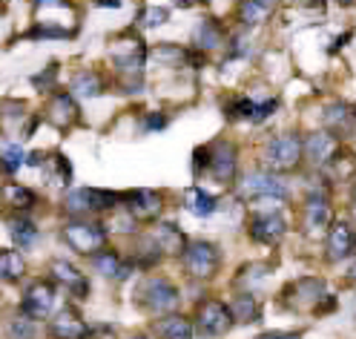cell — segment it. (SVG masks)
Returning <instances> with one entry per match:
<instances>
[{"label":"cell","mask_w":356,"mask_h":339,"mask_svg":"<svg viewBox=\"0 0 356 339\" xmlns=\"http://www.w3.org/2000/svg\"><path fill=\"white\" fill-rule=\"evenodd\" d=\"M210 147V164L207 173L216 178L218 184H233L238 173V147L230 141H216Z\"/></svg>","instance_id":"obj_14"},{"label":"cell","mask_w":356,"mask_h":339,"mask_svg":"<svg viewBox=\"0 0 356 339\" xmlns=\"http://www.w3.org/2000/svg\"><path fill=\"white\" fill-rule=\"evenodd\" d=\"M49 274H52V285H63L66 290H70V297H75L78 302L89 297V279L81 274V270H78L72 262L52 259Z\"/></svg>","instance_id":"obj_19"},{"label":"cell","mask_w":356,"mask_h":339,"mask_svg":"<svg viewBox=\"0 0 356 339\" xmlns=\"http://www.w3.org/2000/svg\"><path fill=\"white\" fill-rule=\"evenodd\" d=\"M43 173L49 175V182L63 187V190H70L72 184V164H70V158L60 155V152H47L43 155Z\"/></svg>","instance_id":"obj_30"},{"label":"cell","mask_w":356,"mask_h":339,"mask_svg":"<svg viewBox=\"0 0 356 339\" xmlns=\"http://www.w3.org/2000/svg\"><path fill=\"white\" fill-rule=\"evenodd\" d=\"M299 336H302V331H267L256 339H299Z\"/></svg>","instance_id":"obj_42"},{"label":"cell","mask_w":356,"mask_h":339,"mask_svg":"<svg viewBox=\"0 0 356 339\" xmlns=\"http://www.w3.org/2000/svg\"><path fill=\"white\" fill-rule=\"evenodd\" d=\"M115 207H121V193H115V190L81 187V190H66V196H63V210L72 219H92V216L109 213Z\"/></svg>","instance_id":"obj_2"},{"label":"cell","mask_w":356,"mask_h":339,"mask_svg":"<svg viewBox=\"0 0 356 339\" xmlns=\"http://www.w3.org/2000/svg\"><path fill=\"white\" fill-rule=\"evenodd\" d=\"M167 20H170V9H167V6H144V9L138 12L136 24H138L141 29H155V26H164Z\"/></svg>","instance_id":"obj_35"},{"label":"cell","mask_w":356,"mask_h":339,"mask_svg":"<svg viewBox=\"0 0 356 339\" xmlns=\"http://www.w3.org/2000/svg\"><path fill=\"white\" fill-rule=\"evenodd\" d=\"M207 164H210V147H195L193 152V175H204L207 173Z\"/></svg>","instance_id":"obj_40"},{"label":"cell","mask_w":356,"mask_h":339,"mask_svg":"<svg viewBox=\"0 0 356 339\" xmlns=\"http://www.w3.org/2000/svg\"><path fill=\"white\" fill-rule=\"evenodd\" d=\"M155 242V247L161 251V256H181L187 247V236L181 233V228L172 221H161L155 224V233L149 236Z\"/></svg>","instance_id":"obj_23"},{"label":"cell","mask_w":356,"mask_h":339,"mask_svg":"<svg viewBox=\"0 0 356 339\" xmlns=\"http://www.w3.org/2000/svg\"><path fill=\"white\" fill-rule=\"evenodd\" d=\"M233 328V316L227 310V305L221 299H204L195 310V322L193 331H198L204 339H218Z\"/></svg>","instance_id":"obj_10"},{"label":"cell","mask_w":356,"mask_h":339,"mask_svg":"<svg viewBox=\"0 0 356 339\" xmlns=\"http://www.w3.org/2000/svg\"><path fill=\"white\" fill-rule=\"evenodd\" d=\"M184 267L193 279H213L221 267V251L216 242H207V239H195V242H187L184 247Z\"/></svg>","instance_id":"obj_6"},{"label":"cell","mask_w":356,"mask_h":339,"mask_svg":"<svg viewBox=\"0 0 356 339\" xmlns=\"http://www.w3.org/2000/svg\"><path fill=\"white\" fill-rule=\"evenodd\" d=\"M339 3H342V6H353V0H339Z\"/></svg>","instance_id":"obj_45"},{"label":"cell","mask_w":356,"mask_h":339,"mask_svg":"<svg viewBox=\"0 0 356 339\" xmlns=\"http://www.w3.org/2000/svg\"><path fill=\"white\" fill-rule=\"evenodd\" d=\"M47 121L52 127H58V129H72L81 121L78 98H72L70 93H60V89H55L49 104H47Z\"/></svg>","instance_id":"obj_18"},{"label":"cell","mask_w":356,"mask_h":339,"mask_svg":"<svg viewBox=\"0 0 356 339\" xmlns=\"http://www.w3.org/2000/svg\"><path fill=\"white\" fill-rule=\"evenodd\" d=\"M55 285L47 279H35L26 285L24 297H20V316H26L32 322L40 320H49L52 310H55Z\"/></svg>","instance_id":"obj_8"},{"label":"cell","mask_w":356,"mask_h":339,"mask_svg":"<svg viewBox=\"0 0 356 339\" xmlns=\"http://www.w3.org/2000/svg\"><path fill=\"white\" fill-rule=\"evenodd\" d=\"M227 118L233 121H253L261 124L264 118H270L279 109V98H267V101H253L248 95H236L233 101H227Z\"/></svg>","instance_id":"obj_17"},{"label":"cell","mask_w":356,"mask_h":339,"mask_svg":"<svg viewBox=\"0 0 356 339\" xmlns=\"http://www.w3.org/2000/svg\"><path fill=\"white\" fill-rule=\"evenodd\" d=\"M353 247H356L353 224L345 221V219L330 221V228H327V262H345V259H350Z\"/></svg>","instance_id":"obj_20"},{"label":"cell","mask_w":356,"mask_h":339,"mask_svg":"<svg viewBox=\"0 0 356 339\" xmlns=\"http://www.w3.org/2000/svg\"><path fill=\"white\" fill-rule=\"evenodd\" d=\"M63 242L70 244L78 256L92 259L104 247H109V233L95 219H70L63 224Z\"/></svg>","instance_id":"obj_3"},{"label":"cell","mask_w":356,"mask_h":339,"mask_svg":"<svg viewBox=\"0 0 356 339\" xmlns=\"http://www.w3.org/2000/svg\"><path fill=\"white\" fill-rule=\"evenodd\" d=\"M98 6H106V9H121L124 6V0H95Z\"/></svg>","instance_id":"obj_43"},{"label":"cell","mask_w":356,"mask_h":339,"mask_svg":"<svg viewBox=\"0 0 356 339\" xmlns=\"http://www.w3.org/2000/svg\"><path fill=\"white\" fill-rule=\"evenodd\" d=\"M322 297H325V279L302 276V279H293L291 285L284 287L282 302H284V308H291V310H314Z\"/></svg>","instance_id":"obj_13"},{"label":"cell","mask_w":356,"mask_h":339,"mask_svg":"<svg viewBox=\"0 0 356 339\" xmlns=\"http://www.w3.org/2000/svg\"><path fill=\"white\" fill-rule=\"evenodd\" d=\"M184 207L195 219H207V216H213L218 210V196H213V193H207L202 187H190L184 193Z\"/></svg>","instance_id":"obj_31"},{"label":"cell","mask_w":356,"mask_h":339,"mask_svg":"<svg viewBox=\"0 0 356 339\" xmlns=\"http://www.w3.org/2000/svg\"><path fill=\"white\" fill-rule=\"evenodd\" d=\"M6 333H9V339H38L35 322L26 320V316H15V320H9Z\"/></svg>","instance_id":"obj_37"},{"label":"cell","mask_w":356,"mask_h":339,"mask_svg":"<svg viewBox=\"0 0 356 339\" xmlns=\"http://www.w3.org/2000/svg\"><path fill=\"white\" fill-rule=\"evenodd\" d=\"M195 3V0H175V6H181V9H190Z\"/></svg>","instance_id":"obj_44"},{"label":"cell","mask_w":356,"mask_h":339,"mask_svg":"<svg viewBox=\"0 0 356 339\" xmlns=\"http://www.w3.org/2000/svg\"><path fill=\"white\" fill-rule=\"evenodd\" d=\"M35 3V12H75V3L72 0H32Z\"/></svg>","instance_id":"obj_39"},{"label":"cell","mask_w":356,"mask_h":339,"mask_svg":"<svg viewBox=\"0 0 356 339\" xmlns=\"http://www.w3.org/2000/svg\"><path fill=\"white\" fill-rule=\"evenodd\" d=\"M121 207L127 210V216L136 224H149V221H159V216L164 210V198L155 190H147V187L124 190L121 193Z\"/></svg>","instance_id":"obj_9"},{"label":"cell","mask_w":356,"mask_h":339,"mask_svg":"<svg viewBox=\"0 0 356 339\" xmlns=\"http://www.w3.org/2000/svg\"><path fill=\"white\" fill-rule=\"evenodd\" d=\"M26 274V259L20 251H0V279L3 282H20Z\"/></svg>","instance_id":"obj_33"},{"label":"cell","mask_w":356,"mask_h":339,"mask_svg":"<svg viewBox=\"0 0 356 339\" xmlns=\"http://www.w3.org/2000/svg\"><path fill=\"white\" fill-rule=\"evenodd\" d=\"M302 164V139L296 132H284L264 147V170L267 173H291Z\"/></svg>","instance_id":"obj_5"},{"label":"cell","mask_w":356,"mask_h":339,"mask_svg":"<svg viewBox=\"0 0 356 339\" xmlns=\"http://www.w3.org/2000/svg\"><path fill=\"white\" fill-rule=\"evenodd\" d=\"M104 89H106V78L98 70H83L72 78L70 95L72 98H98V95H104Z\"/></svg>","instance_id":"obj_29"},{"label":"cell","mask_w":356,"mask_h":339,"mask_svg":"<svg viewBox=\"0 0 356 339\" xmlns=\"http://www.w3.org/2000/svg\"><path fill=\"white\" fill-rule=\"evenodd\" d=\"M0 198H3L15 213H29V210L38 207V201H40L38 193H35L32 187L17 184V182H9V184L0 187Z\"/></svg>","instance_id":"obj_26"},{"label":"cell","mask_w":356,"mask_h":339,"mask_svg":"<svg viewBox=\"0 0 356 339\" xmlns=\"http://www.w3.org/2000/svg\"><path fill=\"white\" fill-rule=\"evenodd\" d=\"M147 61L159 63V66H170V70H184V66H190V70H202L207 58L198 49H184V47H178V43L167 40V43H159V47L147 49Z\"/></svg>","instance_id":"obj_12"},{"label":"cell","mask_w":356,"mask_h":339,"mask_svg":"<svg viewBox=\"0 0 356 339\" xmlns=\"http://www.w3.org/2000/svg\"><path fill=\"white\" fill-rule=\"evenodd\" d=\"M24 161H26V152L17 144H9L3 152H0V170H3L6 175H15L20 167H24Z\"/></svg>","instance_id":"obj_36"},{"label":"cell","mask_w":356,"mask_h":339,"mask_svg":"<svg viewBox=\"0 0 356 339\" xmlns=\"http://www.w3.org/2000/svg\"><path fill=\"white\" fill-rule=\"evenodd\" d=\"M95 331L92 325H86L75 310H60L55 320L49 322V339H89Z\"/></svg>","instance_id":"obj_22"},{"label":"cell","mask_w":356,"mask_h":339,"mask_svg":"<svg viewBox=\"0 0 356 339\" xmlns=\"http://www.w3.org/2000/svg\"><path fill=\"white\" fill-rule=\"evenodd\" d=\"M241 196L248 201H287V184L276 173L259 170L241 182Z\"/></svg>","instance_id":"obj_11"},{"label":"cell","mask_w":356,"mask_h":339,"mask_svg":"<svg viewBox=\"0 0 356 339\" xmlns=\"http://www.w3.org/2000/svg\"><path fill=\"white\" fill-rule=\"evenodd\" d=\"M193 43H195L198 52L218 49L221 43H225V26H221L218 20H213V17H202L195 24V29H193Z\"/></svg>","instance_id":"obj_24"},{"label":"cell","mask_w":356,"mask_h":339,"mask_svg":"<svg viewBox=\"0 0 356 339\" xmlns=\"http://www.w3.org/2000/svg\"><path fill=\"white\" fill-rule=\"evenodd\" d=\"M248 233L259 244H279L287 233V219L276 210H259L248 221Z\"/></svg>","instance_id":"obj_15"},{"label":"cell","mask_w":356,"mask_h":339,"mask_svg":"<svg viewBox=\"0 0 356 339\" xmlns=\"http://www.w3.org/2000/svg\"><path fill=\"white\" fill-rule=\"evenodd\" d=\"M113 63H115V72L118 81L124 86V93H136L141 89V72H144V63H147V47L144 40L136 35V29H127L115 38L113 43Z\"/></svg>","instance_id":"obj_1"},{"label":"cell","mask_w":356,"mask_h":339,"mask_svg":"<svg viewBox=\"0 0 356 339\" xmlns=\"http://www.w3.org/2000/svg\"><path fill=\"white\" fill-rule=\"evenodd\" d=\"M58 72H60V66L52 61L47 70H40L35 78H32V84L40 89V93H55V84H58Z\"/></svg>","instance_id":"obj_38"},{"label":"cell","mask_w":356,"mask_h":339,"mask_svg":"<svg viewBox=\"0 0 356 339\" xmlns=\"http://www.w3.org/2000/svg\"><path fill=\"white\" fill-rule=\"evenodd\" d=\"M178 299H181V293L178 287L167 279V276H149L138 285L136 290V305L152 316H167L175 310Z\"/></svg>","instance_id":"obj_4"},{"label":"cell","mask_w":356,"mask_h":339,"mask_svg":"<svg viewBox=\"0 0 356 339\" xmlns=\"http://www.w3.org/2000/svg\"><path fill=\"white\" fill-rule=\"evenodd\" d=\"M195 3H207V0H195Z\"/></svg>","instance_id":"obj_46"},{"label":"cell","mask_w":356,"mask_h":339,"mask_svg":"<svg viewBox=\"0 0 356 339\" xmlns=\"http://www.w3.org/2000/svg\"><path fill=\"white\" fill-rule=\"evenodd\" d=\"M170 124V118L164 116V112H147V129L149 132H159V129H164Z\"/></svg>","instance_id":"obj_41"},{"label":"cell","mask_w":356,"mask_h":339,"mask_svg":"<svg viewBox=\"0 0 356 339\" xmlns=\"http://www.w3.org/2000/svg\"><path fill=\"white\" fill-rule=\"evenodd\" d=\"M132 339H147V336H132Z\"/></svg>","instance_id":"obj_47"},{"label":"cell","mask_w":356,"mask_h":339,"mask_svg":"<svg viewBox=\"0 0 356 339\" xmlns=\"http://www.w3.org/2000/svg\"><path fill=\"white\" fill-rule=\"evenodd\" d=\"M6 230H9L12 242H15L17 247H24V251L38 242V228H35V221H32L26 213H12V216H6Z\"/></svg>","instance_id":"obj_28"},{"label":"cell","mask_w":356,"mask_h":339,"mask_svg":"<svg viewBox=\"0 0 356 339\" xmlns=\"http://www.w3.org/2000/svg\"><path fill=\"white\" fill-rule=\"evenodd\" d=\"M227 310L233 316V322H238V325H250V322H259L261 320V302L253 297V290L233 297V302L227 305Z\"/></svg>","instance_id":"obj_27"},{"label":"cell","mask_w":356,"mask_h":339,"mask_svg":"<svg viewBox=\"0 0 356 339\" xmlns=\"http://www.w3.org/2000/svg\"><path fill=\"white\" fill-rule=\"evenodd\" d=\"M342 135L337 132H327V129H319V132H310L302 139V158H307L314 167H327L333 161L342 158Z\"/></svg>","instance_id":"obj_7"},{"label":"cell","mask_w":356,"mask_h":339,"mask_svg":"<svg viewBox=\"0 0 356 339\" xmlns=\"http://www.w3.org/2000/svg\"><path fill=\"white\" fill-rule=\"evenodd\" d=\"M92 267L98 270L101 276L115 279V282H124V279H129L132 274H136V265H132V259L121 256L118 251H113V247H104L101 253H95L92 256Z\"/></svg>","instance_id":"obj_21"},{"label":"cell","mask_w":356,"mask_h":339,"mask_svg":"<svg viewBox=\"0 0 356 339\" xmlns=\"http://www.w3.org/2000/svg\"><path fill=\"white\" fill-rule=\"evenodd\" d=\"M155 331H159V339H193L195 336L193 320L178 316V313H170V316H164V320H159Z\"/></svg>","instance_id":"obj_32"},{"label":"cell","mask_w":356,"mask_h":339,"mask_svg":"<svg viewBox=\"0 0 356 339\" xmlns=\"http://www.w3.org/2000/svg\"><path fill=\"white\" fill-rule=\"evenodd\" d=\"M322 121H325V127H327V132H353V112H350V107H345V104H333V107H327L325 109V116H322Z\"/></svg>","instance_id":"obj_34"},{"label":"cell","mask_w":356,"mask_h":339,"mask_svg":"<svg viewBox=\"0 0 356 339\" xmlns=\"http://www.w3.org/2000/svg\"><path fill=\"white\" fill-rule=\"evenodd\" d=\"M333 221V210H330V201L327 193H310L302 205V228L307 236H322L327 233Z\"/></svg>","instance_id":"obj_16"},{"label":"cell","mask_w":356,"mask_h":339,"mask_svg":"<svg viewBox=\"0 0 356 339\" xmlns=\"http://www.w3.org/2000/svg\"><path fill=\"white\" fill-rule=\"evenodd\" d=\"M276 9V0H241L236 9V20L241 26H261L264 20H270Z\"/></svg>","instance_id":"obj_25"}]
</instances>
